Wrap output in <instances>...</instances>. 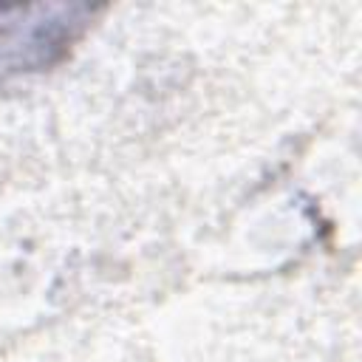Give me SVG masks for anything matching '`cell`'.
Masks as SVG:
<instances>
[{"instance_id": "6da1fadb", "label": "cell", "mask_w": 362, "mask_h": 362, "mask_svg": "<svg viewBox=\"0 0 362 362\" xmlns=\"http://www.w3.org/2000/svg\"><path fill=\"white\" fill-rule=\"evenodd\" d=\"M90 17L88 6H0V85L59 62Z\"/></svg>"}]
</instances>
